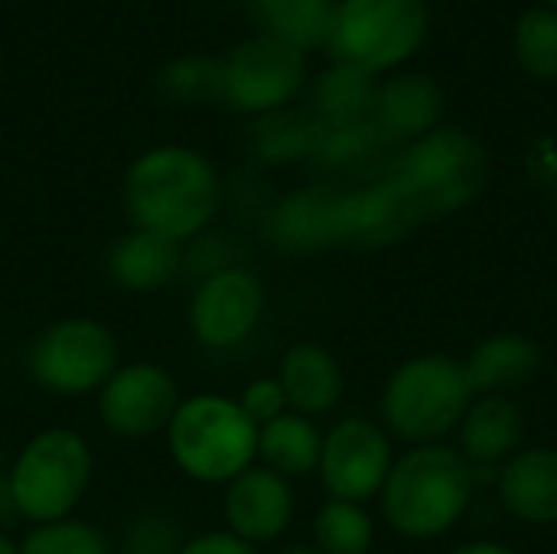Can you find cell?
<instances>
[{
  "label": "cell",
  "mask_w": 557,
  "mask_h": 554,
  "mask_svg": "<svg viewBox=\"0 0 557 554\" xmlns=\"http://www.w3.org/2000/svg\"><path fill=\"white\" fill-rule=\"evenodd\" d=\"M483 186L486 153L467 131L437 127L398 147L385 170L362 183L375 245H395L421 222L463 209Z\"/></svg>",
  "instance_id": "1"
},
{
  "label": "cell",
  "mask_w": 557,
  "mask_h": 554,
  "mask_svg": "<svg viewBox=\"0 0 557 554\" xmlns=\"http://www.w3.org/2000/svg\"><path fill=\"white\" fill-rule=\"evenodd\" d=\"M222 209L215 163L186 144H160L137 153L121 176V212L131 229L189 245Z\"/></svg>",
  "instance_id": "2"
},
{
  "label": "cell",
  "mask_w": 557,
  "mask_h": 554,
  "mask_svg": "<svg viewBox=\"0 0 557 554\" xmlns=\"http://www.w3.org/2000/svg\"><path fill=\"white\" fill-rule=\"evenodd\" d=\"M379 496L382 513L398 535L437 539L467 513L473 496V467L454 447L421 444L392 464Z\"/></svg>",
  "instance_id": "3"
},
{
  "label": "cell",
  "mask_w": 557,
  "mask_h": 554,
  "mask_svg": "<svg viewBox=\"0 0 557 554\" xmlns=\"http://www.w3.org/2000/svg\"><path fill=\"white\" fill-rule=\"evenodd\" d=\"M163 438L173 467L199 487H225L258 464V428L222 392L183 395Z\"/></svg>",
  "instance_id": "4"
},
{
  "label": "cell",
  "mask_w": 557,
  "mask_h": 554,
  "mask_svg": "<svg viewBox=\"0 0 557 554\" xmlns=\"http://www.w3.org/2000/svg\"><path fill=\"white\" fill-rule=\"evenodd\" d=\"M95 473L91 444L72 428L33 434L7 467L20 522L46 526L75 516Z\"/></svg>",
  "instance_id": "5"
},
{
  "label": "cell",
  "mask_w": 557,
  "mask_h": 554,
  "mask_svg": "<svg viewBox=\"0 0 557 554\" xmlns=\"http://www.w3.org/2000/svg\"><path fill=\"white\" fill-rule=\"evenodd\" d=\"M473 398L463 362L450 356H418L398 366L385 382L382 418L395 438L414 447L437 444L463 421Z\"/></svg>",
  "instance_id": "6"
},
{
  "label": "cell",
  "mask_w": 557,
  "mask_h": 554,
  "mask_svg": "<svg viewBox=\"0 0 557 554\" xmlns=\"http://www.w3.org/2000/svg\"><path fill=\"white\" fill-rule=\"evenodd\" d=\"M26 372L36 389L55 398L98 395L121 366V346L95 317H62L42 327L26 346Z\"/></svg>",
  "instance_id": "7"
},
{
  "label": "cell",
  "mask_w": 557,
  "mask_h": 554,
  "mask_svg": "<svg viewBox=\"0 0 557 554\" xmlns=\"http://www.w3.org/2000/svg\"><path fill=\"white\" fill-rule=\"evenodd\" d=\"M424 33V0H339L326 49L333 62L375 75L414 56Z\"/></svg>",
  "instance_id": "8"
},
{
  "label": "cell",
  "mask_w": 557,
  "mask_h": 554,
  "mask_svg": "<svg viewBox=\"0 0 557 554\" xmlns=\"http://www.w3.org/2000/svg\"><path fill=\"white\" fill-rule=\"evenodd\" d=\"M307 82V52L274 39L251 36L219 56V104L238 114H271L290 108Z\"/></svg>",
  "instance_id": "9"
},
{
  "label": "cell",
  "mask_w": 557,
  "mask_h": 554,
  "mask_svg": "<svg viewBox=\"0 0 557 554\" xmlns=\"http://www.w3.org/2000/svg\"><path fill=\"white\" fill-rule=\"evenodd\" d=\"M264 307L268 291L261 278L245 264H232L199 278L186 307V323L202 349L232 353L255 336L264 320Z\"/></svg>",
  "instance_id": "10"
},
{
  "label": "cell",
  "mask_w": 557,
  "mask_h": 554,
  "mask_svg": "<svg viewBox=\"0 0 557 554\" xmlns=\"http://www.w3.org/2000/svg\"><path fill=\"white\" fill-rule=\"evenodd\" d=\"M183 402L176 379L166 366L150 359L121 362L95 395L98 421L121 441H144L163 434L176 405Z\"/></svg>",
  "instance_id": "11"
},
{
  "label": "cell",
  "mask_w": 557,
  "mask_h": 554,
  "mask_svg": "<svg viewBox=\"0 0 557 554\" xmlns=\"http://www.w3.org/2000/svg\"><path fill=\"white\" fill-rule=\"evenodd\" d=\"M392 464L395 457H392L388 434L375 421L346 418L323 434V454L317 473L330 500L362 506L382 493Z\"/></svg>",
  "instance_id": "12"
},
{
  "label": "cell",
  "mask_w": 557,
  "mask_h": 554,
  "mask_svg": "<svg viewBox=\"0 0 557 554\" xmlns=\"http://www.w3.org/2000/svg\"><path fill=\"white\" fill-rule=\"evenodd\" d=\"M294 487L290 480L255 464L242 477L222 487V522L235 539L261 549L277 542L294 522Z\"/></svg>",
  "instance_id": "13"
},
{
  "label": "cell",
  "mask_w": 557,
  "mask_h": 554,
  "mask_svg": "<svg viewBox=\"0 0 557 554\" xmlns=\"http://www.w3.org/2000/svg\"><path fill=\"white\" fill-rule=\"evenodd\" d=\"M264 229L284 251H323L343 245V186L317 183L277 199Z\"/></svg>",
  "instance_id": "14"
},
{
  "label": "cell",
  "mask_w": 557,
  "mask_h": 554,
  "mask_svg": "<svg viewBox=\"0 0 557 554\" xmlns=\"http://www.w3.org/2000/svg\"><path fill=\"white\" fill-rule=\"evenodd\" d=\"M183 271V245L157 232H121L104 251V274L127 294H157L170 287Z\"/></svg>",
  "instance_id": "15"
},
{
  "label": "cell",
  "mask_w": 557,
  "mask_h": 554,
  "mask_svg": "<svg viewBox=\"0 0 557 554\" xmlns=\"http://www.w3.org/2000/svg\"><path fill=\"white\" fill-rule=\"evenodd\" d=\"M277 382L287 395V408L317 418L339 405L346 392V376L339 359L317 343H294L277 362Z\"/></svg>",
  "instance_id": "16"
},
{
  "label": "cell",
  "mask_w": 557,
  "mask_h": 554,
  "mask_svg": "<svg viewBox=\"0 0 557 554\" xmlns=\"http://www.w3.org/2000/svg\"><path fill=\"white\" fill-rule=\"evenodd\" d=\"M441 118L444 95L428 75H398L375 91L372 121L395 147L437 131Z\"/></svg>",
  "instance_id": "17"
},
{
  "label": "cell",
  "mask_w": 557,
  "mask_h": 554,
  "mask_svg": "<svg viewBox=\"0 0 557 554\" xmlns=\"http://www.w3.org/2000/svg\"><path fill=\"white\" fill-rule=\"evenodd\" d=\"M503 506L532 526L557 522V451L535 447L509 457L496 477Z\"/></svg>",
  "instance_id": "18"
},
{
  "label": "cell",
  "mask_w": 557,
  "mask_h": 554,
  "mask_svg": "<svg viewBox=\"0 0 557 554\" xmlns=\"http://www.w3.org/2000/svg\"><path fill=\"white\" fill-rule=\"evenodd\" d=\"M525 438V415L509 395L476 398L460 421V454L470 467H496L519 454Z\"/></svg>",
  "instance_id": "19"
},
{
  "label": "cell",
  "mask_w": 557,
  "mask_h": 554,
  "mask_svg": "<svg viewBox=\"0 0 557 554\" xmlns=\"http://www.w3.org/2000/svg\"><path fill=\"white\" fill-rule=\"evenodd\" d=\"M473 395H509L542 372V349L519 333H496L483 340L463 362Z\"/></svg>",
  "instance_id": "20"
},
{
  "label": "cell",
  "mask_w": 557,
  "mask_h": 554,
  "mask_svg": "<svg viewBox=\"0 0 557 554\" xmlns=\"http://www.w3.org/2000/svg\"><path fill=\"white\" fill-rule=\"evenodd\" d=\"M323 454V434L313 418L287 411L258 428V464L284 480H304L317 473Z\"/></svg>",
  "instance_id": "21"
},
{
  "label": "cell",
  "mask_w": 557,
  "mask_h": 554,
  "mask_svg": "<svg viewBox=\"0 0 557 554\" xmlns=\"http://www.w3.org/2000/svg\"><path fill=\"white\" fill-rule=\"evenodd\" d=\"M248 13L258 23V33L310 52L326 46L336 0H248Z\"/></svg>",
  "instance_id": "22"
},
{
  "label": "cell",
  "mask_w": 557,
  "mask_h": 554,
  "mask_svg": "<svg viewBox=\"0 0 557 554\" xmlns=\"http://www.w3.org/2000/svg\"><path fill=\"white\" fill-rule=\"evenodd\" d=\"M320 121L310 111L281 108L271 114H261L248 127V150L261 163H294L310 160L317 147Z\"/></svg>",
  "instance_id": "23"
},
{
  "label": "cell",
  "mask_w": 557,
  "mask_h": 554,
  "mask_svg": "<svg viewBox=\"0 0 557 554\" xmlns=\"http://www.w3.org/2000/svg\"><path fill=\"white\" fill-rule=\"evenodd\" d=\"M375 75L352 69V65H333L326 69L310 91V114L323 124H343V121H362L372 114L375 104Z\"/></svg>",
  "instance_id": "24"
},
{
  "label": "cell",
  "mask_w": 557,
  "mask_h": 554,
  "mask_svg": "<svg viewBox=\"0 0 557 554\" xmlns=\"http://www.w3.org/2000/svg\"><path fill=\"white\" fill-rule=\"evenodd\" d=\"M372 539V516L359 503L330 500L313 519V545L323 554H369Z\"/></svg>",
  "instance_id": "25"
},
{
  "label": "cell",
  "mask_w": 557,
  "mask_h": 554,
  "mask_svg": "<svg viewBox=\"0 0 557 554\" xmlns=\"http://www.w3.org/2000/svg\"><path fill=\"white\" fill-rule=\"evenodd\" d=\"M20 554H114V549L95 522L69 516L59 522L33 526L20 539Z\"/></svg>",
  "instance_id": "26"
},
{
  "label": "cell",
  "mask_w": 557,
  "mask_h": 554,
  "mask_svg": "<svg viewBox=\"0 0 557 554\" xmlns=\"http://www.w3.org/2000/svg\"><path fill=\"white\" fill-rule=\"evenodd\" d=\"M166 101L176 104H206L219 101V59L206 56H180L163 65L157 78Z\"/></svg>",
  "instance_id": "27"
},
{
  "label": "cell",
  "mask_w": 557,
  "mask_h": 554,
  "mask_svg": "<svg viewBox=\"0 0 557 554\" xmlns=\"http://www.w3.org/2000/svg\"><path fill=\"white\" fill-rule=\"evenodd\" d=\"M516 56L535 78H557V10H529L516 26Z\"/></svg>",
  "instance_id": "28"
},
{
  "label": "cell",
  "mask_w": 557,
  "mask_h": 554,
  "mask_svg": "<svg viewBox=\"0 0 557 554\" xmlns=\"http://www.w3.org/2000/svg\"><path fill=\"white\" fill-rule=\"evenodd\" d=\"M183 542L186 535L180 519L170 513H140L134 522H127L117 554H180Z\"/></svg>",
  "instance_id": "29"
},
{
  "label": "cell",
  "mask_w": 557,
  "mask_h": 554,
  "mask_svg": "<svg viewBox=\"0 0 557 554\" xmlns=\"http://www.w3.org/2000/svg\"><path fill=\"white\" fill-rule=\"evenodd\" d=\"M238 408L248 415V421L255 428H264L271 424L274 418L287 415V395L277 382V376H261V379H251L242 392H238Z\"/></svg>",
  "instance_id": "30"
},
{
  "label": "cell",
  "mask_w": 557,
  "mask_h": 554,
  "mask_svg": "<svg viewBox=\"0 0 557 554\" xmlns=\"http://www.w3.org/2000/svg\"><path fill=\"white\" fill-rule=\"evenodd\" d=\"M180 554H261L255 545L235 539L232 532L225 529H209V532H199V535H189L183 542Z\"/></svg>",
  "instance_id": "31"
},
{
  "label": "cell",
  "mask_w": 557,
  "mask_h": 554,
  "mask_svg": "<svg viewBox=\"0 0 557 554\" xmlns=\"http://www.w3.org/2000/svg\"><path fill=\"white\" fill-rule=\"evenodd\" d=\"M20 522V513L13 506V493H10V477L7 470H0V529L7 532V526Z\"/></svg>",
  "instance_id": "32"
},
{
  "label": "cell",
  "mask_w": 557,
  "mask_h": 554,
  "mask_svg": "<svg viewBox=\"0 0 557 554\" xmlns=\"http://www.w3.org/2000/svg\"><path fill=\"white\" fill-rule=\"evenodd\" d=\"M450 554H516L512 549L499 545V542H470V545H460L457 552Z\"/></svg>",
  "instance_id": "33"
},
{
  "label": "cell",
  "mask_w": 557,
  "mask_h": 554,
  "mask_svg": "<svg viewBox=\"0 0 557 554\" xmlns=\"http://www.w3.org/2000/svg\"><path fill=\"white\" fill-rule=\"evenodd\" d=\"M0 554H20V542H13L3 529H0Z\"/></svg>",
  "instance_id": "34"
},
{
  "label": "cell",
  "mask_w": 557,
  "mask_h": 554,
  "mask_svg": "<svg viewBox=\"0 0 557 554\" xmlns=\"http://www.w3.org/2000/svg\"><path fill=\"white\" fill-rule=\"evenodd\" d=\"M277 554H323L317 545H287V549H281Z\"/></svg>",
  "instance_id": "35"
},
{
  "label": "cell",
  "mask_w": 557,
  "mask_h": 554,
  "mask_svg": "<svg viewBox=\"0 0 557 554\" xmlns=\"http://www.w3.org/2000/svg\"><path fill=\"white\" fill-rule=\"evenodd\" d=\"M548 3H555V7H557V0H548Z\"/></svg>",
  "instance_id": "36"
}]
</instances>
